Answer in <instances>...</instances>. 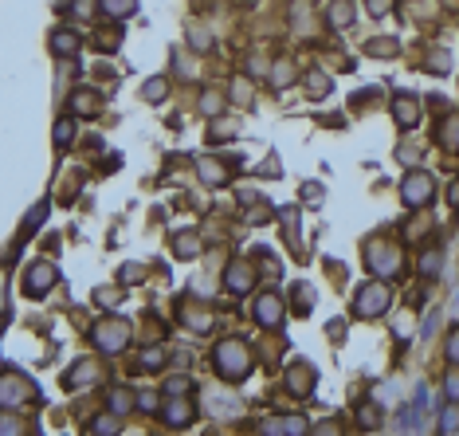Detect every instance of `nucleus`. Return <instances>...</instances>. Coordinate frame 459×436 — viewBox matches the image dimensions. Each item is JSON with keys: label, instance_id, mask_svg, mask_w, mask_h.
Segmentation results:
<instances>
[{"label": "nucleus", "instance_id": "13", "mask_svg": "<svg viewBox=\"0 0 459 436\" xmlns=\"http://www.w3.org/2000/svg\"><path fill=\"white\" fill-rule=\"evenodd\" d=\"M79 43H83L79 32H71V28H59L55 36H51V51H55V55H75Z\"/></svg>", "mask_w": 459, "mask_h": 436}, {"label": "nucleus", "instance_id": "31", "mask_svg": "<svg viewBox=\"0 0 459 436\" xmlns=\"http://www.w3.org/2000/svg\"><path fill=\"white\" fill-rule=\"evenodd\" d=\"M90 95H94V90H75V110H79V114L99 107V99H90Z\"/></svg>", "mask_w": 459, "mask_h": 436}, {"label": "nucleus", "instance_id": "10", "mask_svg": "<svg viewBox=\"0 0 459 436\" xmlns=\"http://www.w3.org/2000/svg\"><path fill=\"white\" fill-rule=\"evenodd\" d=\"M255 322L260 327H279L283 322V303L275 295H260L255 299Z\"/></svg>", "mask_w": 459, "mask_h": 436}, {"label": "nucleus", "instance_id": "5", "mask_svg": "<svg viewBox=\"0 0 459 436\" xmlns=\"http://www.w3.org/2000/svg\"><path fill=\"white\" fill-rule=\"evenodd\" d=\"M385 307H389V287H385V283H369V287H361L358 303H353L358 318H377V315H385Z\"/></svg>", "mask_w": 459, "mask_h": 436}, {"label": "nucleus", "instance_id": "24", "mask_svg": "<svg viewBox=\"0 0 459 436\" xmlns=\"http://www.w3.org/2000/svg\"><path fill=\"white\" fill-rule=\"evenodd\" d=\"M165 90H169V79H150V83H146V99L161 102V99H165Z\"/></svg>", "mask_w": 459, "mask_h": 436}, {"label": "nucleus", "instance_id": "2", "mask_svg": "<svg viewBox=\"0 0 459 436\" xmlns=\"http://www.w3.org/2000/svg\"><path fill=\"white\" fill-rule=\"evenodd\" d=\"M432 193H436V181H432V173H424V169H412L409 177L400 181V200L409 208H424L432 200Z\"/></svg>", "mask_w": 459, "mask_h": 436}, {"label": "nucleus", "instance_id": "17", "mask_svg": "<svg viewBox=\"0 0 459 436\" xmlns=\"http://www.w3.org/2000/svg\"><path fill=\"white\" fill-rule=\"evenodd\" d=\"M102 12L106 16H118V20H126V16H134V8H138V0H99Z\"/></svg>", "mask_w": 459, "mask_h": 436}, {"label": "nucleus", "instance_id": "42", "mask_svg": "<svg viewBox=\"0 0 459 436\" xmlns=\"http://www.w3.org/2000/svg\"><path fill=\"white\" fill-rule=\"evenodd\" d=\"M169 393L177 397V393H189V377H173L169 381Z\"/></svg>", "mask_w": 459, "mask_h": 436}, {"label": "nucleus", "instance_id": "45", "mask_svg": "<svg viewBox=\"0 0 459 436\" xmlns=\"http://www.w3.org/2000/svg\"><path fill=\"white\" fill-rule=\"evenodd\" d=\"M428 67H436L439 75H444V71H448V55H444V51H439L436 60H428Z\"/></svg>", "mask_w": 459, "mask_h": 436}, {"label": "nucleus", "instance_id": "4", "mask_svg": "<svg viewBox=\"0 0 459 436\" xmlns=\"http://www.w3.org/2000/svg\"><path fill=\"white\" fill-rule=\"evenodd\" d=\"M365 264H369L377 275H400L404 256H400V248H393V244H373V248L365 252Z\"/></svg>", "mask_w": 459, "mask_h": 436}, {"label": "nucleus", "instance_id": "12", "mask_svg": "<svg viewBox=\"0 0 459 436\" xmlns=\"http://www.w3.org/2000/svg\"><path fill=\"white\" fill-rule=\"evenodd\" d=\"M393 118L400 122V126H416L420 122V107H416V99H409V95H400L397 102H393Z\"/></svg>", "mask_w": 459, "mask_h": 436}, {"label": "nucleus", "instance_id": "29", "mask_svg": "<svg viewBox=\"0 0 459 436\" xmlns=\"http://www.w3.org/2000/svg\"><path fill=\"white\" fill-rule=\"evenodd\" d=\"M260 432L263 436H287V421H275V416H267L260 425Z\"/></svg>", "mask_w": 459, "mask_h": 436}, {"label": "nucleus", "instance_id": "19", "mask_svg": "<svg viewBox=\"0 0 459 436\" xmlns=\"http://www.w3.org/2000/svg\"><path fill=\"white\" fill-rule=\"evenodd\" d=\"M130 405H138V393H130V389H118V393H110V409H114V413H126Z\"/></svg>", "mask_w": 459, "mask_h": 436}, {"label": "nucleus", "instance_id": "32", "mask_svg": "<svg viewBox=\"0 0 459 436\" xmlns=\"http://www.w3.org/2000/svg\"><path fill=\"white\" fill-rule=\"evenodd\" d=\"M161 362H165V350L161 346H150L146 354H141V366H161Z\"/></svg>", "mask_w": 459, "mask_h": 436}, {"label": "nucleus", "instance_id": "34", "mask_svg": "<svg viewBox=\"0 0 459 436\" xmlns=\"http://www.w3.org/2000/svg\"><path fill=\"white\" fill-rule=\"evenodd\" d=\"M138 409L141 413H161L157 409V393H138Z\"/></svg>", "mask_w": 459, "mask_h": 436}, {"label": "nucleus", "instance_id": "51", "mask_svg": "<svg viewBox=\"0 0 459 436\" xmlns=\"http://www.w3.org/2000/svg\"><path fill=\"white\" fill-rule=\"evenodd\" d=\"M448 436H459V432H448Z\"/></svg>", "mask_w": 459, "mask_h": 436}, {"label": "nucleus", "instance_id": "47", "mask_svg": "<svg viewBox=\"0 0 459 436\" xmlns=\"http://www.w3.org/2000/svg\"><path fill=\"white\" fill-rule=\"evenodd\" d=\"M444 315H448V318H459V291H456V295H451V307L444 311Z\"/></svg>", "mask_w": 459, "mask_h": 436}, {"label": "nucleus", "instance_id": "7", "mask_svg": "<svg viewBox=\"0 0 459 436\" xmlns=\"http://www.w3.org/2000/svg\"><path fill=\"white\" fill-rule=\"evenodd\" d=\"M287 389H290L295 397L314 393V366H306V362H295V366L287 369Z\"/></svg>", "mask_w": 459, "mask_h": 436}, {"label": "nucleus", "instance_id": "33", "mask_svg": "<svg viewBox=\"0 0 459 436\" xmlns=\"http://www.w3.org/2000/svg\"><path fill=\"white\" fill-rule=\"evenodd\" d=\"M420 271H424V275H436L439 271V252H428V256L420 259Z\"/></svg>", "mask_w": 459, "mask_h": 436}, {"label": "nucleus", "instance_id": "1", "mask_svg": "<svg viewBox=\"0 0 459 436\" xmlns=\"http://www.w3.org/2000/svg\"><path fill=\"white\" fill-rule=\"evenodd\" d=\"M216 369L228 381H240L243 374L251 369V354H248V346L243 342H236V338H228V342H220L216 346Z\"/></svg>", "mask_w": 459, "mask_h": 436}, {"label": "nucleus", "instance_id": "39", "mask_svg": "<svg viewBox=\"0 0 459 436\" xmlns=\"http://www.w3.org/2000/svg\"><path fill=\"white\" fill-rule=\"evenodd\" d=\"M314 436H341L338 421H322V425H314Z\"/></svg>", "mask_w": 459, "mask_h": 436}, {"label": "nucleus", "instance_id": "49", "mask_svg": "<svg viewBox=\"0 0 459 436\" xmlns=\"http://www.w3.org/2000/svg\"><path fill=\"white\" fill-rule=\"evenodd\" d=\"M75 12H79V16H87V12H90V0H79V4H75Z\"/></svg>", "mask_w": 459, "mask_h": 436}, {"label": "nucleus", "instance_id": "38", "mask_svg": "<svg viewBox=\"0 0 459 436\" xmlns=\"http://www.w3.org/2000/svg\"><path fill=\"white\" fill-rule=\"evenodd\" d=\"M287 436H306V421L302 416H287Z\"/></svg>", "mask_w": 459, "mask_h": 436}, {"label": "nucleus", "instance_id": "20", "mask_svg": "<svg viewBox=\"0 0 459 436\" xmlns=\"http://www.w3.org/2000/svg\"><path fill=\"white\" fill-rule=\"evenodd\" d=\"M173 248H177L181 259H192V256H200V240H197V236H177V244H173Z\"/></svg>", "mask_w": 459, "mask_h": 436}, {"label": "nucleus", "instance_id": "44", "mask_svg": "<svg viewBox=\"0 0 459 436\" xmlns=\"http://www.w3.org/2000/svg\"><path fill=\"white\" fill-rule=\"evenodd\" d=\"M448 357H451V362H459V330L448 338Z\"/></svg>", "mask_w": 459, "mask_h": 436}, {"label": "nucleus", "instance_id": "46", "mask_svg": "<svg viewBox=\"0 0 459 436\" xmlns=\"http://www.w3.org/2000/svg\"><path fill=\"white\" fill-rule=\"evenodd\" d=\"M369 12H373V16H385V12H389V0H373Z\"/></svg>", "mask_w": 459, "mask_h": 436}, {"label": "nucleus", "instance_id": "27", "mask_svg": "<svg viewBox=\"0 0 459 436\" xmlns=\"http://www.w3.org/2000/svg\"><path fill=\"white\" fill-rule=\"evenodd\" d=\"M439 142H444V146H451V149H459V118H448V130L439 134Z\"/></svg>", "mask_w": 459, "mask_h": 436}, {"label": "nucleus", "instance_id": "35", "mask_svg": "<svg viewBox=\"0 0 459 436\" xmlns=\"http://www.w3.org/2000/svg\"><path fill=\"white\" fill-rule=\"evenodd\" d=\"M361 425H365V428H377V425H381L377 405H365V409H361Z\"/></svg>", "mask_w": 459, "mask_h": 436}, {"label": "nucleus", "instance_id": "28", "mask_svg": "<svg viewBox=\"0 0 459 436\" xmlns=\"http://www.w3.org/2000/svg\"><path fill=\"white\" fill-rule=\"evenodd\" d=\"M200 110H204V114H220V110H224V99H220L216 90H209V95L200 99Z\"/></svg>", "mask_w": 459, "mask_h": 436}, {"label": "nucleus", "instance_id": "16", "mask_svg": "<svg viewBox=\"0 0 459 436\" xmlns=\"http://www.w3.org/2000/svg\"><path fill=\"white\" fill-rule=\"evenodd\" d=\"M94 374H99V366H94V362H79V366L71 369L67 386H71V389H79V386H87V381H94Z\"/></svg>", "mask_w": 459, "mask_h": 436}, {"label": "nucleus", "instance_id": "26", "mask_svg": "<svg viewBox=\"0 0 459 436\" xmlns=\"http://www.w3.org/2000/svg\"><path fill=\"white\" fill-rule=\"evenodd\" d=\"M118 413H114V416H99V421H94V432H99V436H114V432H118Z\"/></svg>", "mask_w": 459, "mask_h": 436}, {"label": "nucleus", "instance_id": "50", "mask_svg": "<svg viewBox=\"0 0 459 436\" xmlns=\"http://www.w3.org/2000/svg\"><path fill=\"white\" fill-rule=\"evenodd\" d=\"M451 205H459V185H456V189H451Z\"/></svg>", "mask_w": 459, "mask_h": 436}, {"label": "nucleus", "instance_id": "9", "mask_svg": "<svg viewBox=\"0 0 459 436\" xmlns=\"http://www.w3.org/2000/svg\"><path fill=\"white\" fill-rule=\"evenodd\" d=\"M24 397H31V386H24L20 377H12V374L0 377V405H4V409L20 405Z\"/></svg>", "mask_w": 459, "mask_h": 436}, {"label": "nucleus", "instance_id": "6", "mask_svg": "<svg viewBox=\"0 0 459 436\" xmlns=\"http://www.w3.org/2000/svg\"><path fill=\"white\" fill-rule=\"evenodd\" d=\"M55 283V268L51 264H36V268L24 275V291H28L31 299H40V295H48V287Z\"/></svg>", "mask_w": 459, "mask_h": 436}, {"label": "nucleus", "instance_id": "36", "mask_svg": "<svg viewBox=\"0 0 459 436\" xmlns=\"http://www.w3.org/2000/svg\"><path fill=\"white\" fill-rule=\"evenodd\" d=\"M369 51L373 55H393V51H397V40H373Z\"/></svg>", "mask_w": 459, "mask_h": 436}, {"label": "nucleus", "instance_id": "21", "mask_svg": "<svg viewBox=\"0 0 459 436\" xmlns=\"http://www.w3.org/2000/svg\"><path fill=\"white\" fill-rule=\"evenodd\" d=\"M75 138V118H59L55 122V146H71Z\"/></svg>", "mask_w": 459, "mask_h": 436}, {"label": "nucleus", "instance_id": "15", "mask_svg": "<svg viewBox=\"0 0 459 436\" xmlns=\"http://www.w3.org/2000/svg\"><path fill=\"white\" fill-rule=\"evenodd\" d=\"M326 20L334 24V28H346V24L353 20V4H350V0H334L330 12H326Z\"/></svg>", "mask_w": 459, "mask_h": 436}, {"label": "nucleus", "instance_id": "30", "mask_svg": "<svg viewBox=\"0 0 459 436\" xmlns=\"http://www.w3.org/2000/svg\"><path fill=\"white\" fill-rule=\"evenodd\" d=\"M0 436H24V425L16 416H0Z\"/></svg>", "mask_w": 459, "mask_h": 436}, {"label": "nucleus", "instance_id": "23", "mask_svg": "<svg viewBox=\"0 0 459 436\" xmlns=\"http://www.w3.org/2000/svg\"><path fill=\"white\" fill-rule=\"evenodd\" d=\"M306 87L314 90V99H322V95H330V79L322 75V71H310V75H306Z\"/></svg>", "mask_w": 459, "mask_h": 436}, {"label": "nucleus", "instance_id": "37", "mask_svg": "<svg viewBox=\"0 0 459 436\" xmlns=\"http://www.w3.org/2000/svg\"><path fill=\"white\" fill-rule=\"evenodd\" d=\"M444 428H448V432H459V401L444 413Z\"/></svg>", "mask_w": 459, "mask_h": 436}, {"label": "nucleus", "instance_id": "8", "mask_svg": "<svg viewBox=\"0 0 459 436\" xmlns=\"http://www.w3.org/2000/svg\"><path fill=\"white\" fill-rule=\"evenodd\" d=\"M192 416H197V409H192L189 401H185V397H181V401L173 397L169 405L161 409V421H165L169 428H185V425H192Z\"/></svg>", "mask_w": 459, "mask_h": 436}, {"label": "nucleus", "instance_id": "48", "mask_svg": "<svg viewBox=\"0 0 459 436\" xmlns=\"http://www.w3.org/2000/svg\"><path fill=\"white\" fill-rule=\"evenodd\" d=\"M232 90H236V99H248V83H243V79H236V87H232Z\"/></svg>", "mask_w": 459, "mask_h": 436}, {"label": "nucleus", "instance_id": "41", "mask_svg": "<svg viewBox=\"0 0 459 436\" xmlns=\"http://www.w3.org/2000/svg\"><path fill=\"white\" fill-rule=\"evenodd\" d=\"M267 217H271V208H251V212H248V224H267Z\"/></svg>", "mask_w": 459, "mask_h": 436}, {"label": "nucleus", "instance_id": "25", "mask_svg": "<svg viewBox=\"0 0 459 436\" xmlns=\"http://www.w3.org/2000/svg\"><path fill=\"white\" fill-rule=\"evenodd\" d=\"M189 43H192L197 51H209V48H212V36L197 24V28H189Z\"/></svg>", "mask_w": 459, "mask_h": 436}, {"label": "nucleus", "instance_id": "14", "mask_svg": "<svg viewBox=\"0 0 459 436\" xmlns=\"http://www.w3.org/2000/svg\"><path fill=\"white\" fill-rule=\"evenodd\" d=\"M197 173H200V181H209V185H224V181H228V169L220 165V161H209V158L197 161Z\"/></svg>", "mask_w": 459, "mask_h": 436}, {"label": "nucleus", "instance_id": "43", "mask_svg": "<svg viewBox=\"0 0 459 436\" xmlns=\"http://www.w3.org/2000/svg\"><path fill=\"white\" fill-rule=\"evenodd\" d=\"M122 279H126V283H134V279H141V268H138V264H126V268H122Z\"/></svg>", "mask_w": 459, "mask_h": 436}, {"label": "nucleus", "instance_id": "22", "mask_svg": "<svg viewBox=\"0 0 459 436\" xmlns=\"http://www.w3.org/2000/svg\"><path fill=\"white\" fill-rule=\"evenodd\" d=\"M290 79H295V67H290V63H275V67H271V87H287Z\"/></svg>", "mask_w": 459, "mask_h": 436}, {"label": "nucleus", "instance_id": "40", "mask_svg": "<svg viewBox=\"0 0 459 436\" xmlns=\"http://www.w3.org/2000/svg\"><path fill=\"white\" fill-rule=\"evenodd\" d=\"M444 389H448V397H451V401H459V369H451V374H448Z\"/></svg>", "mask_w": 459, "mask_h": 436}, {"label": "nucleus", "instance_id": "3", "mask_svg": "<svg viewBox=\"0 0 459 436\" xmlns=\"http://www.w3.org/2000/svg\"><path fill=\"white\" fill-rule=\"evenodd\" d=\"M90 338H94V346H99V350L114 354V350H122L126 342H130V327L118 322V318H102L99 327L90 330Z\"/></svg>", "mask_w": 459, "mask_h": 436}, {"label": "nucleus", "instance_id": "18", "mask_svg": "<svg viewBox=\"0 0 459 436\" xmlns=\"http://www.w3.org/2000/svg\"><path fill=\"white\" fill-rule=\"evenodd\" d=\"M185 322H189L192 330H209L212 327L209 311H200V307H185Z\"/></svg>", "mask_w": 459, "mask_h": 436}, {"label": "nucleus", "instance_id": "11", "mask_svg": "<svg viewBox=\"0 0 459 436\" xmlns=\"http://www.w3.org/2000/svg\"><path fill=\"white\" fill-rule=\"evenodd\" d=\"M224 279H228V287L236 291V295H243V291H251V283H255V271H251L243 259H236V264H228Z\"/></svg>", "mask_w": 459, "mask_h": 436}]
</instances>
